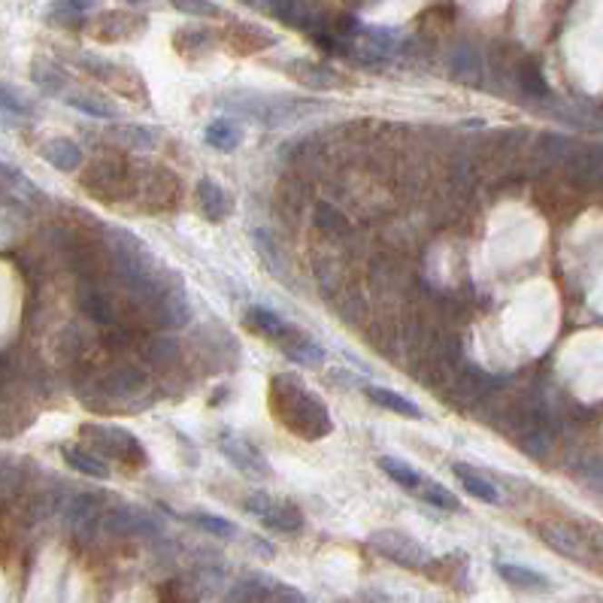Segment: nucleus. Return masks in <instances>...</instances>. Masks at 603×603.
<instances>
[{
  "instance_id": "obj_34",
  "label": "nucleus",
  "mask_w": 603,
  "mask_h": 603,
  "mask_svg": "<svg viewBox=\"0 0 603 603\" xmlns=\"http://www.w3.org/2000/svg\"><path fill=\"white\" fill-rule=\"evenodd\" d=\"M97 4H101V0H55V10L74 13V15H85L88 10H94Z\"/></svg>"
},
{
  "instance_id": "obj_12",
  "label": "nucleus",
  "mask_w": 603,
  "mask_h": 603,
  "mask_svg": "<svg viewBox=\"0 0 603 603\" xmlns=\"http://www.w3.org/2000/svg\"><path fill=\"white\" fill-rule=\"evenodd\" d=\"M34 115H37V104L28 101L19 88L0 83V128H19Z\"/></svg>"
},
{
  "instance_id": "obj_15",
  "label": "nucleus",
  "mask_w": 603,
  "mask_h": 603,
  "mask_svg": "<svg viewBox=\"0 0 603 603\" xmlns=\"http://www.w3.org/2000/svg\"><path fill=\"white\" fill-rule=\"evenodd\" d=\"M79 310H83V316L92 319L94 325H104V328L119 325V321H115L113 301H110V297H106L97 285H92V282L79 288Z\"/></svg>"
},
{
  "instance_id": "obj_16",
  "label": "nucleus",
  "mask_w": 603,
  "mask_h": 603,
  "mask_svg": "<svg viewBox=\"0 0 603 603\" xmlns=\"http://www.w3.org/2000/svg\"><path fill=\"white\" fill-rule=\"evenodd\" d=\"M40 155L46 158L55 170H61V173H74V170L83 167V146L74 143V140H67V137L43 143Z\"/></svg>"
},
{
  "instance_id": "obj_5",
  "label": "nucleus",
  "mask_w": 603,
  "mask_h": 603,
  "mask_svg": "<svg viewBox=\"0 0 603 603\" xmlns=\"http://www.w3.org/2000/svg\"><path fill=\"white\" fill-rule=\"evenodd\" d=\"M146 312H149L152 319H155V325L167 328V331L185 328L188 321H192L194 310H192V301H188L185 285L179 282V276L155 297V301H152V307Z\"/></svg>"
},
{
  "instance_id": "obj_26",
  "label": "nucleus",
  "mask_w": 603,
  "mask_h": 603,
  "mask_svg": "<svg viewBox=\"0 0 603 603\" xmlns=\"http://www.w3.org/2000/svg\"><path fill=\"white\" fill-rule=\"evenodd\" d=\"M282 349H285L288 361H294L301 367H321L325 364V349H321L319 343H312V340H307L303 334L294 337L292 343H285Z\"/></svg>"
},
{
  "instance_id": "obj_4",
  "label": "nucleus",
  "mask_w": 603,
  "mask_h": 603,
  "mask_svg": "<svg viewBox=\"0 0 603 603\" xmlns=\"http://www.w3.org/2000/svg\"><path fill=\"white\" fill-rule=\"evenodd\" d=\"M104 528L113 537H140V539H161L164 528L161 521L146 509L137 507H113L104 512Z\"/></svg>"
},
{
  "instance_id": "obj_13",
  "label": "nucleus",
  "mask_w": 603,
  "mask_h": 603,
  "mask_svg": "<svg viewBox=\"0 0 603 603\" xmlns=\"http://www.w3.org/2000/svg\"><path fill=\"white\" fill-rule=\"evenodd\" d=\"M242 137H246V131H242V124L233 119V115H219V119L206 122V128H203L206 146H213L215 152H233V149H240Z\"/></svg>"
},
{
  "instance_id": "obj_2",
  "label": "nucleus",
  "mask_w": 603,
  "mask_h": 603,
  "mask_svg": "<svg viewBox=\"0 0 603 603\" xmlns=\"http://www.w3.org/2000/svg\"><path fill=\"white\" fill-rule=\"evenodd\" d=\"M222 106L240 119L258 122L264 128H282V124L301 122L303 115L316 113V101H303V97H288V94H252V92H233L219 101Z\"/></svg>"
},
{
  "instance_id": "obj_35",
  "label": "nucleus",
  "mask_w": 603,
  "mask_h": 603,
  "mask_svg": "<svg viewBox=\"0 0 603 603\" xmlns=\"http://www.w3.org/2000/svg\"><path fill=\"white\" fill-rule=\"evenodd\" d=\"M276 594H279V603H310L301 591L292 588V585H276Z\"/></svg>"
},
{
  "instance_id": "obj_33",
  "label": "nucleus",
  "mask_w": 603,
  "mask_h": 603,
  "mask_svg": "<svg viewBox=\"0 0 603 603\" xmlns=\"http://www.w3.org/2000/svg\"><path fill=\"white\" fill-rule=\"evenodd\" d=\"M539 534H543V539L552 549H558L561 555H579V543L570 537V534H564V530H558V528H539Z\"/></svg>"
},
{
  "instance_id": "obj_6",
  "label": "nucleus",
  "mask_w": 603,
  "mask_h": 603,
  "mask_svg": "<svg viewBox=\"0 0 603 603\" xmlns=\"http://www.w3.org/2000/svg\"><path fill=\"white\" fill-rule=\"evenodd\" d=\"M371 546L373 552H380L382 558H389V561L400 567H425L428 561L425 546L407 530H376L371 537Z\"/></svg>"
},
{
  "instance_id": "obj_8",
  "label": "nucleus",
  "mask_w": 603,
  "mask_h": 603,
  "mask_svg": "<svg viewBox=\"0 0 603 603\" xmlns=\"http://www.w3.org/2000/svg\"><path fill=\"white\" fill-rule=\"evenodd\" d=\"M242 321H246V328L252 331V334L273 340L279 349H282L285 343H292L294 337H301V331H297L292 321L267 307H249L246 312H242Z\"/></svg>"
},
{
  "instance_id": "obj_36",
  "label": "nucleus",
  "mask_w": 603,
  "mask_h": 603,
  "mask_svg": "<svg viewBox=\"0 0 603 603\" xmlns=\"http://www.w3.org/2000/svg\"><path fill=\"white\" fill-rule=\"evenodd\" d=\"M4 391H6V371L0 367V398H4Z\"/></svg>"
},
{
  "instance_id": "obj_14",
  "label": "nucleus",
  "mask_w": 603,
  "mask_h": 603,
  "mask_svg": "<svg viewBox=\"0 0 603 603\" xmlns=\"http://www.w3.org/2000/svg\"><path fill=\"white\" fill-rule=\"evenodd\" d=\"M494 570H498V576H500L503 582L512 585V588H519V591H549V588H552V579L543 576L539 570H534V567L498 561V564H494Z\"/></svg>"
},
{
  "instance_id": "obj_24",
  "label": "nucleus",
  "mask_w": 603,
  "mask_h": 603,
  "mask_svg": "<svg viewBox=\"0 0 603 603\" xmlns=\"http://www.w3.org/2000/svg\"><path fill=\"white\" fill-rule=\"evenodd\" d=\"M312 219H316V224L328 233L331 240H346V237H352V222H349L346 215L337 210V206L319 203L316 213H312Z\"/></svg>"
},
{
  "instance_id": "obj_17",
  "label": "nucleus",
  "mask_w": 603,
  "mask_h": 603,
  "mask_svg": "<svg viewBox=\"0 0 603 603\" xmlns=\"http://www.w3.org/2000/svg\"><path fill=\"white\" fill-rule=\"evenodd\" d=\"M364 394H367V400L376 403V407H382V410H389V412H398V416H403V419H412V421L421 419V410L410 398H403L400 391L385 389V385H367Z\"/></svg>"
},
{
  "instance_id": "obj_22",
  "label": "nucleus",
  "mask_w": 603,
  "mask_h": 603,
  "mask_svg": "<svg viewBox=\"0 0 603 603\" xmlns=\"http://www.w3.org/2000/svg\"><path fill=\"white\" fill-rule=\"evenodd\" d=\"M64 104L74 106L76 113L88 115V119H104V122L119 119V106L104 101V97H97V94H67Z\"/></svg>"
},
{
  "instance_id": "obj_23",
  "label": "nucleus",
  "mask_w": 603,
  "mask_h": 603,
  "mask_svg": "<svg viewBox=\"0 0 603 603\" xmlns=\"http://www.w3.org/2000/svg\"><path fill=\"white\" fill-rule=\"evenodd\" d=\"M380 467H382V473L389 476L391 482H398L403 491H410V494H416L419 491V485H421V476L416 467H410L407 461H400V458H391V455H382L380 458Z\"/></svg>"
},
{
  "instance_id": "obj_32",
  "label": "nucleus",
  "mask_w": 603,
  "mask_h": 603,
  "mask_svg": "<svg viewBox=\"0 0 603 603\" xmlns=\"http://www.w3.org/2000/svg\"><path fill=\"white\" fill-rule=\"evenodd\" d=\"M170 6L183 15H194V19H219L222 15V6L213 0H170Z\"/></svg>"
},
{
  "instance_id": "obj_10",
  "label": "nucleus",
  "mask_w": 603,
  "mask_h": 603,
  "mask_svg": "<svg viewBox=\"0 0 603 603\" xmlns=\"http://www.w3.org/2000/svg\"><path fill=\"white\" fill-rule=\"evenodd\" d=\"M194 197H197V210H201L203 219L213 222V224H222L233 210L228 192H224L215 179H201V183H197Z\"/></svg>"
},
{
  "instance_id": "obj_27",
  "label": "nucleus",
  "mask_w": 603,
  "mask_h": 603,
  "mask_svg": "<svg viewBox=\"0 0 603 603\" xmlns=\"http://www.w3.org/2000/svg\"><path fill=\"white\" fill-rule=\"evenodd\" d=\"M188 519H192L194 525L203 530V534H210L215 539H233V537L240 534V528L233 525V521L222 519V516H213V512H203V509L188 512Z\"/></svg>"
},
{
  "instance_id": "obj_18",
  "label": "nucleus",
  "mask_w": 603,
  "mask_h": 603,
  "mask_svg": "<svg viewBox=\"0 0 603 603\" xmlns=\"http://www.w3.org/2000/svg\"><path fill=\"white\" fill-rule=\"evenodd\" d=\"M449 70H452V76L458 79V83L476 85V83H479V76H482L479 52H476L473 46H467V43L455 46L452 55H449Z\"/></svg>"
},
{
  "instance_id": "obj_19",
  "label": "nucleus",
  "mask_w": 603,
  "mask_h": 603,
  "mask_svg": "<svg viewBox=\"0 0 603 603\" xmlns=\"http://www.w3.org/2000/svg\"><path fill=\"white\" fill-rule=\"evenodd\" d=\"M452 473L458 476V482H461V489L467 491V494H473L476 500H482V503H491V507H498L500 503V491L494 489V482H489L485 476H479L476 470H470L467 464H452Z\"/></svg>"
},
{
  "instance_id": "obj_11",
  "label": "nucleus",
  "mask_w": 603,
  "mask_h": 603,
  "mask_svg": "<svg viewBox=\"0 0 603 603\" xmlns=\"http://www.w3.org/2000/svg\"><path fill=\"white\" fill-rule=\"evenodd\" d=\"M285 70L292 74L297 83L307 85V88H316V92H328V88H337L343 85V79H340L334 70L328 64H319V61H307V58H294L288 61Z\"/></svg>"
},
{
  "instance_id": "obj_1",
  "label": "nucleus",
  "mask_w": 603,
  "mask_h": 603,
  "mask_svg": "<svg viewBox=\"0 0 603 603\" xmlns=\"http://www.w3.org/2000/svg\"><path fill=\"white\" fill-rule=\"evenodd\" d=\"M270 407L279 425L301 440H321L334 430L325 403L310 389H303L294 376H276L270 382Z\"/></svg>"
},
{
  "instance_id": "obj_20",
  "label": "nucleus",
  "mask_w": 603,
  "mask_h": 603,
  "mask_svg": "<svg viewBox=\"0 0 603 603\" xmlns=\"http://www.w3.org/2000/svg\"><path fill=\"white\" fill-rule=\"evenodd\" d=\"M261 525H267L270 530H279V534H294V530L303 528V516L294 503H279L270 500V507L261 516Z\"/></svg>"
},
{
  "instance_id": "obj_3",
  "label": "nucleus",
  "mask_w": 603,
  "mask_h": 603,
  "mask_svg": "<svg viewBox=\"0 0 603 603\" xmlns=\"http://www.w3.org/2000/svg\"><path fill=\"white\" fill-rule=\"evenodd\" d=\"M83 437H88V443H92L101 458H110V461H122L124 467H146L149 464V455L146 449L137 437L131 434V430L124 428H115V425H83Z\"/></svg>"
},
{
  "instance_id": "obj_9",
  "label": "nucleus",
  "mask_w": 603,
  "mask_h": 603,
  "mask_svg": "<svg viewBox=\"0 0 603 603\" xmlns=\"http://www.w3.org/2000/svg\"><path fill=\"white\" fill-rule=\"evenodd\" d=\"M143 389H146V373L133 364H115L97 380V391H101L106 400L137 398Z\"/></svg>"
},
{
  "instance_id": "obj_25",
  "label": "nucleus",
  "mask_w": 603,
  "mask_h": 603,
  "mask_svg": "<svg viewBox=\"0 0 603 603\" xmlns=\"http://www.w3.org/2000/svg\"><path fill=\"white\" fill-rule=\"evenodd\" d=\"M113 137V143H119L124 149H152L155 146V133L149 128H143V124H110V131H106Z\"/></svg>"
},
{
  "instance_id": "obj_28",
  "label": "nucleus",
  "mask_w": 603,
  "mask_h": 603,
  "mask_svg": "<svg viewBox=\"0 0 603 603\" xmlns=\"http://www.w3.org/2000/svg\"><path fill=\"white\" fill-rule=\"evenodd\" d=\"M419 498L428 503V507H434V509H446V512H452V509H461V503H458V498L452 491L446 489V485H440L437 479H421V485H419Z\"/></svg>"
},
{
  "instance_id": "obj_21",
  "label": "nucleus",
  "mask_w": 603,
  "mask_h": 603,
  "mask_svg": "<svg viewBox=\"0 0 603 603\" xmlns=\"http://www.w3.org/2000/svg\"><path fill=\"white\" fill-rule=\"evenodd\" d=\"M61 455H64V461L74 467L76 473L88 476V479H110V467L104 464L101 455H92L79 446H64L61 449Z\"/></svg>"
},
{
  "instance_id": "obj_29",
  "label": "nucleus",
  "mask_w": 603,
  "mask_h": 603,
  "mask_svg": "<svg viewBox=\"0 0 603 603\" xmlns=\"http://www.w3.org/2000/svg\"><path fill=\"white\" fill-rule=\"evenodd\" d=\"M252 240H255V249H258V255L264 258V264L273 270L276 276H282L285 273L282 270V249L276 246V240L270 237L264 228H252Z\"/></svg>"
},
{
  "instance_id": "obj_37",
  "label": "nucleus",
  "mask_w": 603,
  "mask_h": 603,
  "mask_svg": "<svg viewBox=\"0 0 603 603\" xmlns=\"http://www.w3.org/2000/svg\"><path fill=\"white\" fill-rule=\"evenodd\" d=\"M122 4H128V6H146L149 0H122Z\"/></svg>"
},
{
  "instance_id": "obj_31",
  "label": "nucleus",
  "mask_w": 603,
  "mask_h": 603,
  "mask_svg": "<svg viewBox=\"0 0 603 603\" xmlns=\"http://www.w3.org/2000/svg\"><path fill=\"white\" fill-rule=\"evenodd\" d=\"M176 352H179V346H176V340H170V337H152V340H146V346H143V355H146V361L158 364V367H164V364L173 361Z\"/></svg>"
},
{
  "instance_id": "obj_7",
  "label": "nucleus",
  "mask_w": 603,
  "mask_h": 603,
  "mask_svg": "<svg viewBox=\"0 0 603 603\" xmlns=\"http://www.w3.org/2000/svg\"><path fill=\"white\" fill-rule=\"evenodd\" d=\"M219 449L242 476H249V479H267V476L273 473L270 470V464H267V458L261 455L258 446H252L246 437L224 430V434L219 437Z\"/></svg>"
},
{
  "instance_id": "obj_30",
  "label": "nucleus",
  "mask_w": 603,
  "mask_h": 603,
  "mask_svg": "<svg viewBox=\"0 0 603 603\" xmlns=\"http://www.w3.org/2000/svg\"><path fill=\"white\" fill-rule=\"evenodd\" d=\"M34 83H37L46 94H61L67 79H64V70L61 67L49 64V61H37V64H34Z\"/></svg>"
}]
</instances>
